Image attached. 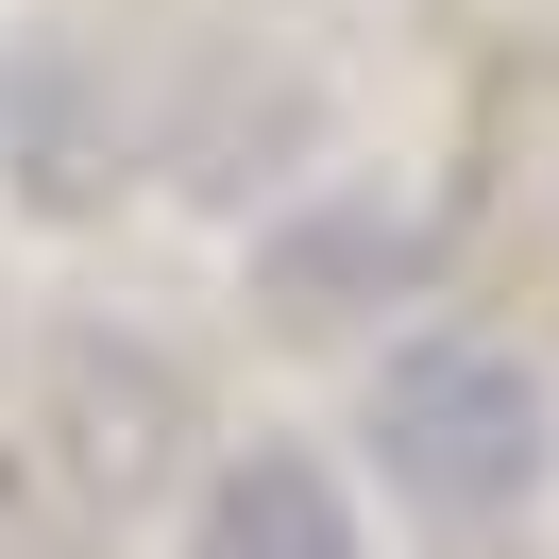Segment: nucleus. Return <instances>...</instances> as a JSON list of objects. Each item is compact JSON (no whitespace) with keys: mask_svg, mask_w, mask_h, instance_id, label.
I'll use <instances>...</instances> for the list:
<instances>
[{"mask_svg":"<svg viewBox=\"0 0 559 559\" xmlns=\"http://www.w3.org/2000/svg\"><path fill=\"white\" fill-rule=\"evenodd\" d=\"M373 457L407 509L441 525H491L543 491V373H525L509 340H407L373 373Z\"/></svg>","mask_w":559,"mask_h":559,"instance_id":"nucleus-1","label":"nucleus"},{"mask_svg":"<svg viewBox=\"0 0 559 559\" xmlns=\"http://www.w3.org/2000/svg\"><path fill=\"white\" fill-rule=\"evenodd\" d=\"M51 441H69L85 491L136 509V491L170 475V441H187V373L153 340H119V322H69V340H51Z\"/></svg>","mask_w":559,"mask_h":559,"instance_id":"nucleus-2","label":"nucleus"},{"mask_svg":"<svg viewBox=\"0 0 559 559\" xmlns=\"http://www.w3.org/2000/svg\"><path fill=\"white\" fill-rule=\"evenodd\" d=\"M187 559H356V509L322 491V457L254 441V457H221V491H204V525H187Z\"/></svg>","mask_w":559,"mask_h":559,"instance_id":"nucleus-3","label":"nucleus"},{"mask_svg":"<svg viewBox=\"0 0 559 559\" xmlns=\"http://www.w3.org/2000/svg\"><path fill=\"white\" fill-rule=\"evenodd\" d=\"M17 187H35L51 221H85V204L119 187V119H85V51H69V35L17 51Z\"/></svg>","mask_w":559,"mask_h":559,"instance_id":"nucleus-4","label":"nucleus"},{"mask_svg":"<svg viewBox=\"0 0 559 559\" xmlns=\"http://www.w3.org/2000/svg\"><path fill=\"white\" fill-rule=\"evenodd\" d=\"M407 254H424V238H407V221H390V204H340V221H322V238H288V254H272V288H288V306L322 322V306H340L356 272H407Z\"/></svg>","mask_w":559,"mask_h":559,"instance_id":"nucleus-5","label":"nucleus"}]
</instances>
